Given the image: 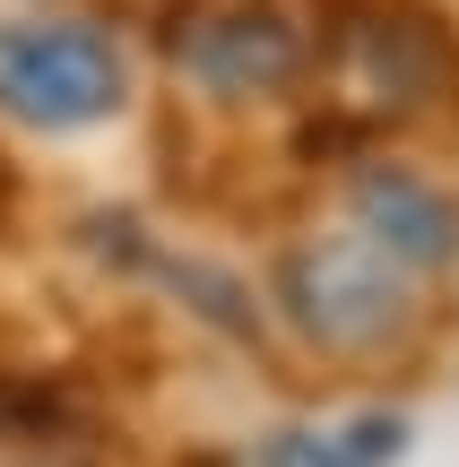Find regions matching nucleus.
Instances as JSON below:
<instances>
[{"instance_id":"1","label":"nucleus","mask_w":459,"mask_h":467,"mask_svg":"<svg viewBox=\"0 0 459 467\" xmlns=\"http://www.w3.org/2000/svg\"><path fill=\"white\" fill-rule=\"evenodd\" d=\"M130 104V44L104 17H0V121L26 139H87Z\"/></svg>"},{"instance_id":"2","label":"nucleus","mask_w":459,"mask_h":467,"mask_svg":"<svg viewBox=\"0 0 459 467\" xmlns=\"http://www.w3.org/2000/svg\"><path fill=\"white\" fill-rule=\"evenodd\" d=\"M416 285L391 251H373L356 225H329V234H304L277 268V303L287 320L304 329V347L339 355V364H373L408 337L416 320Z\"/></svg>"},{"instance_id":"3","label":"nucleus","mask_w":459,"mask_h":467,"mask_svg":"<svg viewBox=\"0 0 459 467\" xmlns=\"http://www.w3.org/2000/svg\"><path fill=\"white\" fill-rule=\"evenodd\" d=\"M347 225L373 251H391L408 277H443L459 260V200L416 165H356L347 173Z\"/></svg>"},{"instance_id":"4","label":"nucleus","mask_w":459,"mask_h":467,"mask_svg":"<svg viewBox=\"0 0 459 467\" xmlns=\"http://www.w3.org/2000/svg\"><path fill=\"white\" fill-rule=\"evenodd\" d=\"M183 69H191V87H208L217 104H260V96H277V87H295L304 35H295V17H277L269 0H235V9L191 17Z\"/></svg>"},{"instance_id":"5","label":"nucleus","mask_w":459,"mask_h":467,"mask_svg":"<svg viewBox=\"0 0 459 467\" xmlns=\"http://www.w3.org/2000/svg\"><path fill=\"white\" fill-rule=\"evenodd\" d=\"M391 459H399V416H347V424L269 433L252 467H391Z\"/></svg>"}]
</instances>
